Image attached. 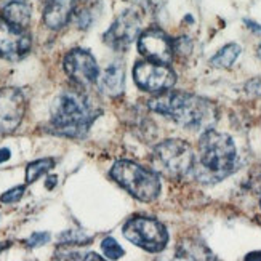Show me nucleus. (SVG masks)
Instances as JSON below:
<instances>
[{
    "label": "nucleus",
    "mask_w": 261,
    "mask_h": 261,
    "mask_svg": "<svg viewBox=\"0 0 261 261\" xmlns=\"http://www.w3.org/2000/svg\"><path fill=\"white\" fill-rule=\"evenodd\" d=\"M50 241V234L48 232H34L29 239L26 241V245L29 248H36V247H40L43 244H47Z\"/></svg>",
    "instance_id": "5701e85b"
},
{
    "label": "nucleus",
    "mask_w": 261,
    "mask_h": 261,
    "mask_svg": "<svg viewBox=\"0 0 261 261\" xmlns=\"http://www.w3.org/2000/svg\"><path fill=\"white\" fill-rule=\"evenodd\" d=\"M123 66L122 63H112L106 67V71L103 72L98 79L99 84V90L108 96H120L123 93V87H125V82H123Z\"/></svg>",
    "instance_id": "2eb2a0df"
},
{
    "label": "nucleus",
    "mask_w": 261,
    "mask_h": 261,
    "mask_svg": "<svg viewBox=\"0 0 261 261\" xmlns=\"http://www.w3.org/2000/svg\"><path fill=\"white\" fill-rule=\"evenodd\" d=\"M64 71L72 81L82 87H88L98 81L99 69L95 58L82 48L71 50L64 58Z\"/></svg>",
    "instance_id": "9b49d317"
},
{
    "label": "nucleus",
    "mask_w": 261,
    "mask_h": 261,
    "mask_svg": "<svg viewBox=\"0 0 261 261\" xmlns=\"http://www.w3.org/2000/svg\"><path fill=\"white\" fill-rule=\"evenodd\" d=\"M248 26L250 28H253L252 31H255V32H258V34H261V26H258V24H255V22H252V21H245Z\"/></svg>",
    "instance_id": "c85d7f7f"
},
{
    "label": "nucleus",
    "mask_w": 261,
    "mask_h": 261,
    "mask_svg": "<svg viewBox=\"0 0 261 261\" xmlns=\"http://www.w3.org/2000/svg\"><path fill=\"white\" fill-rule=\"evenodd\" d=\"M245 261H261V252H252L245 256Z\"/></svg>",
    "instance_id": "bb28decb"
},
{
    "label": "nucleus",
    "mask_w": 261,
    "mask_h": 261,
    "mask_svg": "<svg viewBox=\"0 0 261 261\" xmlns=\"http://www.w3.org/2000/svg\"><path fill=\"white\" fill-rule=\"evenodd\" d=\"M84 261H106V259H103V258H101V256H99L98 253H95V252H90V253L85 255Z\"/></svg>",
    "instance_id": "393cba45"
},
{
    "label": "nucleus",
    "mask_w": 261,
    "mask_h": 261,
    "mask_svg": "<svg viewBox=\"0 0 261 261\" xmlns=\"http://www.w3.org/2000/svg\"><path fill=\"white\" fill-rule=\"evenodd\" d=\"M26 111V99L16 88L0 90V135L18 128Z\"/></svg>",
    "instance_id": "f8f14e48"
},
{
    "label": "nucleus",
    "mask_w": 261,
    "mask_h": 261,
    "mask_svg": "<svg viewBox=\"0 0 261 261\" xmlns=\"http://www.w3.org/2000/svg\"><path fill=\"white\" fill-rule=\"evenodd\" d=\"M22 194H24V186L11 188L10 191L4 192L2 197H0V202H2V203H15L18 200H21Z\"/></svg>",
    "instance_id": "4be33fe9"
},
{
    "label": "nucleus",
    "mask_w": 261,
    "mask_h": 261,
    "mask_svg": "<svg viewBox=\"0 0 261 261\" xmlns=\"http://www.w3.org/2000/svg\"><path fill=\"white\" fill-rule=\"evenodd\" d=\"M258 56H259V58H261V45H259V47H258Z\"/></svg>",
    "instance_id": "c756f323"
},
{
    "label": "nucleus",
    "mask_w": 261,
    "mask_h": 261,
    "mask_svg": "<svg viewBox=\"0 0 261 261\" xmlns=\"http://www.w3.org/2000/svg\"><path fill=\"white\" fill-rule=\"evenodd\" d=\"M53 167H55V159L51 157H45L31 162L26 168V183L31 185L34 181H37L42 175L48 173Z\"/></svg>",
    "instance_id": "a211bd4d"
},
{
    "label": "nucleus",
    "mask_w": 261,
    "mask_h": 261,
    "mask_svg": "<svg viewBox=\"0 0 261 261\" xmlns=\"http://www.w3.org/2000/svg\"><path fill=\"white\" fill-rule=\"evenodd\" d=\"M79 0H47V7L43 11V21L50 29H61L67 24L72 16Z\"/></svg>",
    "instance_id": "ddd939ff"
},
{
    "label": "nucleus",
    "mask_w": 261,
    "mask_h": 261,
    "mask_svg": "<svg viewBox=\"0 0 261 261\" xmlns=\"http://www.w3.org/2000/svg\"><path fill=\"white\" fill-rule=\"evenodd\" d=\"M58 242L60 244H69V245H85V244L92 242V237L87 236L82 231L69 229V231H64L58 236Z\"/></svg>",
    "instance_id": "6ab92c4d"
},
{
    "label": "nucleus",
    "mask_w": 261,
    "mask_h": 261,
    "mask_svg": "<svg viewBox=\"0 0 261 261\" xmlns=\"http://www.w3.org/2000/svg\"><path fill=\"white\" fill-rule=\"evenodd\" d=\"M31 36L26 29H22L5 16H0V58L16 61L24 58L31 50Z\"/></svg>",
    "instance_id": "6e6552de"
},
{
    "label": "nucleus",
    "mask_w": 261,
    "mask_h": 261,
    "mask_svg": "<svg viewBox=\"0 0 261 261\" xmlns=\"http://www.w3.org/2000/svg\"><path fill=\"white\" fill-rule=\"evenodd\" d=\"M56 255H58V261H84V258H85L77 250H72L69 244H63L58 248Z\"/></svg>",
    "instance_id": "412c9836"
},
{
    "label": "nucleus",
    "mask_w": 261,
    "mask_h": 261,
    "mask_svg": "<svg viewBox=\"0 0 261 261\" xmlns=\"http://www.w3.org/2000/svg\"><path fill=\"white\" fill-rule=\"evenodd\" d=\"M138 51L149 61L170 64L173 60V43L162 29H146L138 39Z\"/></svg>",
    "instance_id": "9d476101"
},
{
    "label": "nucleus",
    "mask_w": 261,
    "mask_h": 261,
    "mask_svg": "<svg viewBox=\"0 0 261 261\" xmlns=\"http://www.w3.org/2000/svg\"><path fill=\"white\" fill-rule=\"evenodd\" d=\"M245 88H247L248 93L261 96V79H252V81L247 84Z\"/></svg>",
    "instance_id": "b1692460"
},
{
    "label": "nucleus",
    "mask_w": 261,
    "mask_h": 261,
    "mask_svg": "<svg viewBox=\"0 0 261 261\" xmlns=\"http://www.w3.org/2000/svg\"><path fill=\"white\" fill-rule=\"evenodd\" d=\"M56 181H58V178H56L55 175H51V176L47 178V183H45V186H47V189H53L56 186Z\"/></svg>",
    "instance_id": "cd10ccee"
},
{
    "label": "nucleus",
    "mask_w": 261,
    "mask_h": 261,
    "mask_svg": "<svg viewBox=\"0 0 261 261\" xmlns=\"http://www.w3.org/2000/svg\"><path fill=\"white\" fill-rule=\"evenodd\" d=\"M101 250L105 252L106 258L111 261H116V259H119L125 255L123 248L117 244V241L114 239V237H105L103 242H101Z\"/></svg>",
    "instance_id": "aec40b11"
},
{
    "label": "nucleus",
    "mask_w": 261,
    "mask_h": 261,
    "mask_svg": "<svg viewBox=\"0 0 261 261\" xmlns=\"http://www.w3.org/2000/svg\"><path fill=\"white\" fill-rule=\"evenodd\" d=\"M149 108L189 132L205 133L217 123L218 112L212 101L183 92H168L149 99Z\"/></svg>",
    "instance_id": "f257e3e1"
},
{
    "label": "nucleus",
    "mask_w": 261,
    "mask_h": 261,
    "mask_svg": "<svg viewBox=\"0 0 261 261\" xmlns=\"http://www.w3.org/2000/svg\"><path fill=\"white\" fill-rule=\"evenodd\" d=\"M241 51H242L241 45L228 43V45H224V47L213 56L210 63L215 67H221V69H226V67H231L234 64V61L239 58Z\"/></svg>",
    "instance_id": "f3484780"
},
{
    "label": "nucleus",
    "mask_w": 261,
    "mask_h": 261,
    "mask_svg": "<svg viewBox=\"0 0 261 261\" xmlns=\"http://www.w3.org/2000/svg\"><path fill=\"white\" fill-rule=\"evenodd\" d=\"M154 165L168 178H181L192 172L196 155L191 146L181 140H167L155 146L152 154Z\"/></svg>",
    "instance_id": "39448f33"
},
{
    "label": "nucleus",
    "mask_w": 261,
    "mask_h": 261,
    "mask_svg": "<svg viewBox=\"0 0 261 261\" xmlns=\"http://www.w3.org/2000/svg\"><path fill=\"white\" fill-rule=\"evenodd\" d=\"M4 16L13 22V24L26 29L29 21H31V7L26 2H19V0H15V2H10L5 8H4Z\"/></svg>",
    "instance_id": "dca6fc26"
},
{
    "label": "nucleus",
    "mask_w": 261,
    "mask_h": 261,
    "mask_svg": "<svg viewBox=\"0 0 261 261\" xmlns=\"http://www.w3.org/2000/svg\"><path fill=\"white\" fill-rule=\"evenodd\" d=\"M99 116V111L81 92H63L56 96L51 106V133L67 136V138H82Z\"/></svg>",
    "instance_id": "7ed1b4c3"
},
{
    "label": "nucleus",
    "mask_w": 261,
    "mask_h": 261,
    "mask_svg": "<svg viewBox=\"0 0 261 261\" xmlns=\"http://www.w3.org/2000/svg\"><path fill=\"white\" fill-rule=\"evenodd\" d=\"M122 231L125 239L151 253L162 252L168 244V232L165 226L151 218H133L125 223Z\"/></svg>",
    "instance_id": "423d86ee"
},
{
    "label": "nucleus",
    "mask_w": 261,
    "mask_h": 261,
    "mask_svg": "<svg viewBox=\"0 0 261 261\" xmlns=\"http://www.w3.org/2000/svg\"><path fill=\"white\" fill-rule=\"evenodd\" d=\"M111 176L138 200L152 202L161 194V179H159V175L135 162H116L114 167L111 168Z\"/></svg>",
    "instance_id": "20e7f679"
},
{
    "label": "nucleus",
    "mask_w": 261,
    "mask_h": 261,
    "mask_svg": "<svg viewBox=\"0 0 261 261\" xmlns=\"http://www.w3.org/2000/svg\"><path fill=\"white\" fill-rule=\"evenodd\" d=\"M135 82L146 92L162 93L170 90L176 82V74L170 69L168 64H161L154 61H140L133 69Z\"/></svg>",
    "instance_id": "0eeeda50"
},
{
    "label": "nucleus",
    "mask_w": 261,
    "mask_h": 261,
    "mask_svg": "<svg viewBox=\"0 0 261 261\" xmlns=\"http://www.w3.org/2000/svg\"><path fill=\"white\" fill-rule=\"evenodd\" d=\"M10 155H11L10 149H7V147H2V149H0V164L7 162L8 159H10Z\"/></svg>",
    "instance_id": "a878e982"
},
{
    "label": "nucleus",
    "mask_w": 261,
    "mask_h": 261,
    "mask_svg": "<svg viewBox=\"0 0 261 261\" xmlns=\"http://www.w3.org/2000/svg\"><path fill=\"white\" fill-rule=\"evenodd\" d=\"M141 36V19L133 10H127L105 34V42L114 50H127Z\"/></svg>",
    "instance_id": "1a4fd4ad"
},
{
    "label": "nucleus",
    "mask_w": 261,
    "mask_h": 261,
    "mask_svg": "<svg viewBox=\"0 0 261 261\" xmlns=\"http://www.w3.org/2000/svg\"><path fill=\"white\" fill-rule=\"evenodd\" d=\"M236 162L237 152L231 136L208 130L200 136L199 155L196 157L192 173L200 183L215 185L234 172Z\"/></svg>",
    "instance_id": "f03ea898"
},
{
    "label": "nucleus",
    "mask_w": 261,
    "mask_h": 261,
    "mask_svg": "<svg viewBox=\"0 0 261 261\" xmlns=\"http://www.w3.org/2000/svg\"><path fill=\"white\" fill-rule=\"evenodd\" d=\"M161 261H213V255L203 244L185 239L173 248L172 255L161 258Z\"/></svg>",
    "instance_id": "4468645a"
}]
</instances>
